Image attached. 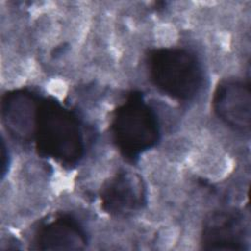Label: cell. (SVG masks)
<instances>
[{
    "instance_id": "cell-7",
    "label": "cell",
    "mask_w": 251,
    "mask_h": 251,
    "mask_svg": "<svg viewBox=\"0 0 251 251\" xmlns=\"http://www.w3.org/2000/svg\"><path fill=\"white\" fill-rule=\"evenodd\" d=\"M41 97L26 89L8 91L1 101L2 122L10 135L21 142L33 140Z\"/></svg>"
},
{
    "instance_id": "cell-6",
    "label": "cell",
    "mask_w": 251,
    "mask_h": 251,
    "mask_svg": "<svg viewBox=\"0 0 251 251\" xmlns=\"http://www.w3.org/2000/svg\"><path fill=\"white\" fill-rule=\"evenodd\" d=\"M201 246L205 250H247L248 233L243 216L229 210L209 215L202 227Z\"/></svg>"
},
{
    "instance_id": "cell-8",
    "label": "cell",
    "mask_w": 251,
    "mask_h": 251,
    "mask_svg": "<svg viewBox=\"0 0 251 251\" xmlns=\"http://www.w3.org/2000/svg\"><path fill=\"white\" fill-rule=\"evenodd\" d=\"M87 243L83 226L66 214L42 224L32 238V248L39 250H83Z\"/></svg>"
},
{
    "instance_id": "cell-2",
    "label": "cell",
    "mask_w": 251,
    "mask_h": 251,
    "mask_svg": "<svg viewBox=\"0 0 251 251\" xmlns=\"http://www.w3.org/2000/svg\"><path fill=\"white\" fill-rule=\"evenodd\" d=\"M110 128L118 150L129 161L138 159L160 139L157 115L138 91L130 92L116 108Z\"/></svg>"
},
{
    "instance_id": "cell-9",
    "label": "cell",
    "mask_w": 251,
    "mask_h": 251,
    "mask_svg": "<svg viewBox=\"0 0 251 251\" xmlns=\"http://www.w3.org/2000/svg\"><path fill=\"white\" fill-rule=\"evenodd\" d=\"M1 156H2V160H1V172H2V176H4V174L6 173L7 171V165L9 164V160L5 161L6 158H9V155H8V152L6 151V146H5V143H4V140H2V146H1Z\"/></svg>"
},
{
    "instance_id": "cell-1",
    "label": "cell",
    "mask_w": 251,
    "mask_h": 251,
    "mask_svg": "<svg viewBox=\"0 0 251 251\" xmlns=\"http://www.w3.org/2000/svg\"><path fill=\"white\" fill-rule=\"evenodd\" d=\"M33 141L39 155L64 167L75 166L84 155V137L78 117L52 97H41Z\"/></svg>"
},
{
    "instance_id": "cell-3",
    "label": "cell",
    "mask_w": 251,
    "mask_h": 251,
    "mask_svg": "<svg viewBox=\"0 0 251 251\" xmlns=\"http://www.w3.org/2000/svg\"><path fill=\"white\" fill-rule=\"evenodd\" d=\"M147 69L152 83L166 95L179 101L194 98L203 84L199 60L183 48L166 47L150 51Z\"/></svg>"
},
{
    "instance_id": "cell-5",
    "label": "cell",
    "mask_w": 251,
    "mask_h": 251,
    "mask_svg": "<svg viewBox=\"0 0 251 251\" xmlns=\"http://www.w3.org/2000/svg\"><path fill=\"white\" fill-rule=\"evenodd\" d=\"M216 116L228 127L249 133L251 126V92L249 83L236 78L223 80L213 96Z\"/></svg>"
},
{
    "instance_id": "cell-4",
    "label": "cell",
    "mask_w": 251,
    "mask_h": 251,
    "mask_svg": "<svg viewBox=\"0 0 251 251\" xmlns=\"http://www.w3.org/2000/svg\"><path fill=\"white\" fill-rule=\"evenodd\" d=\"M101 207L107 214L126 218L140 211L147 202L146 186L135 173L121 170L102 184Z\"/></svg>"
}]
</instances>
